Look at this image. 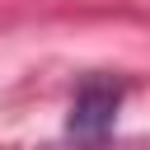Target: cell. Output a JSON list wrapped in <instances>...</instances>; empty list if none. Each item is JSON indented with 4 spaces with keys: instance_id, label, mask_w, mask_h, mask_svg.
<instances>
[{
    "instance_id": "1",
    "label": "cell",
    "mask_w": 150,
    "mask_h": 150,
    "mask_svg": "<svg viewBox=\"0 0 150 150\" xmlns=\"http://www.w3.org/2000/svg\"><path fill=\"white\" fill-rule=\"evenodd\" d=\"M122 80H108V75H89L75 98H70V117H66V131L80 136V141H103L112 127H117V112H122Z\"/></svg>"
}]
</instances>
